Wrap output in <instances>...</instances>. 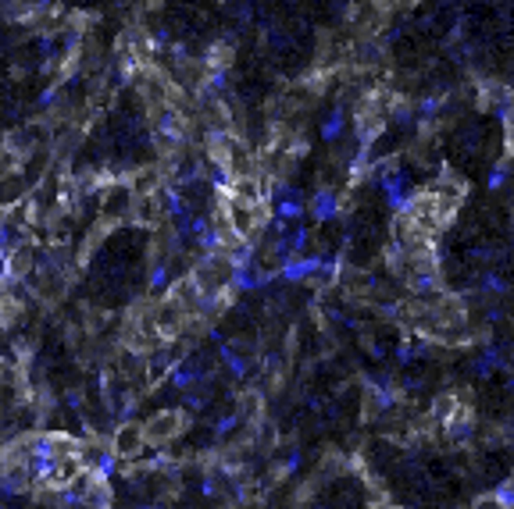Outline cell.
Masks as SVG:
<instances>
[{"mask_svg": "<svg viewBox=\"0 0 514 509\" xmlns=\"http://www.w3.org/2000/svg\"><path fill=\"white\" fill-rule=\"evenodd\" d=\"M204 65H208L211 72H225V68L233 65V47L225 43V39H218V43H211L208 57H204Z\"/></svg>", "mask_w": 514, "mask_h": 509, "instance_id": "cell-4", "label": "cell"}, {"mask_svg": "<svg viewBox=\"0 0 514 509\" xmlns=\"http://www.w3.org/2000/svg\"><path fill=\"white\" fill-rule=\"evenodd\" d=\"M0 307H4V324H14L22 317V300H14V295H0Z\"/></svg>", "mask_w": 514, "mask_h": 509, "instance_id": "cell-6", "label": "cell"}, {"mask_svg": "<svg viewBox=\"0 0 514 509\" xmlns=\"http://www.w3.org/2000/svg\"><path fill=\"white\" fill-rule=\"evenodd\" d=\"M471 509H507V506L500 502V495H486V499H479Z\"/></svg>", "mask_w": 514, "mask_h": 509, "instance_id": "cell-7", "label": "cell"}, {"mask_svg": "<svg viewBox=\"0 0 514 509\" xmlns=\"http://www.w3.org/2000/svg\"><path fill=\"white\" fill-rule=\"evenodd\" d=\"M8 264H11V267H8V274H14V278H22V274H29V267H32V257H29L26 249H18Z\"/></svg>", "mask_w": 514, "mask_h": 509, "instance_id": "cell-5", "label": "cell"}, {"mask_svg": "<svg viewBox=\"0 0 514 509\" xmlns=\"http://www.w3.org/2000/svg\"><path fill=\"white\" fill-rule=\"evenodd\" d=\"M190 321V307L182 303L179 292H168L164 300L154 307V324H157V335L161 338H175Z\"/></svg>", "mask_w": 514, "mask_h": 509, "instance_id": "cell-1", "label": "cell"}, {"mask_svg": "<svg viewBox=\"0 0 514 509\" xmlns=\"http://www.w3.org/2000/svg\"><path fill=\"white\" fill-rule=\"evenodd\" d=\"M507 150H511V154H514V121H511V125H507Z\"/></svg>", "mask_w": 514, "mask_h": 509, "instance_id": "cell-8", "label": "cell"}, {"mask_svg": "<svg viewBox=\"0 0 514 509\" xmlns=\"http://www.w3.org/2000/svg\"><path fill=\"white\" fill-rule=\"evenodd\" d=\"M182 428H186L182 410H157L147 424H143V435H147V445H168L182 435Z\"/></svg>", "mask_w": 514, "mask_h": 509, "instance_id": "cell-2", "label": "cell"}, {"mask_svg": "<svg viewBox=\"0 0 514 509\" xmlns=\"http://www.w3.org/2000/svg\"><path fill=\"white\" fill-rule=\"evenodd\" d=\"M147 449V435H143V424H121L111 438V456L118 459H136Z\"/></svg>", "mask_w": 514, "mask_h": 509, "instance_id": "cell-3", "label": "cell"}]
</instances>
